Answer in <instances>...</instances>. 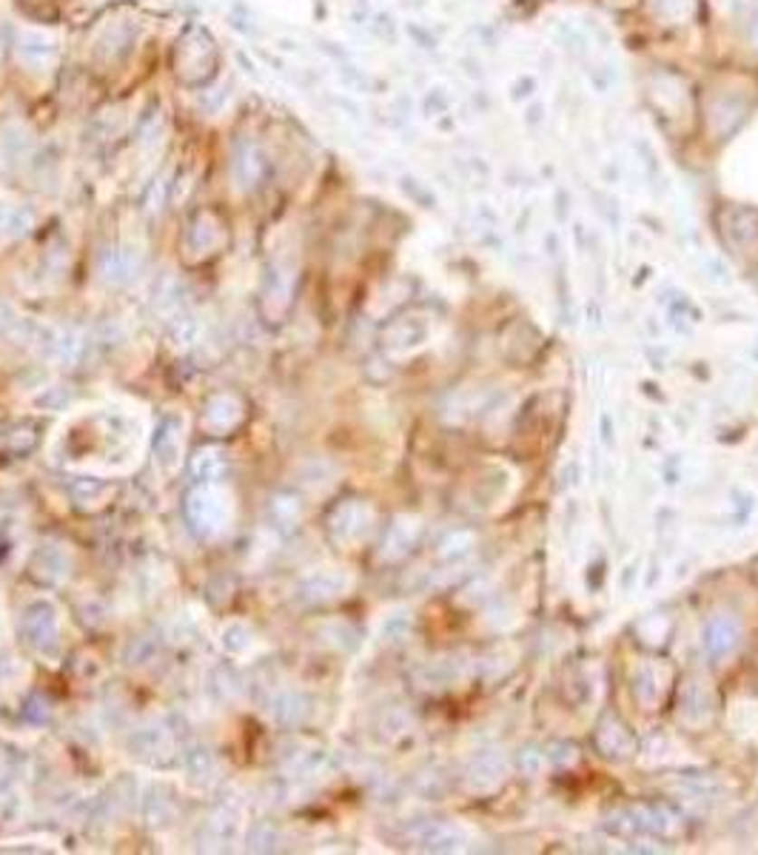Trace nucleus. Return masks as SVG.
<instances>
[{
	"mask_svg": "<svg viewBox=\"0 0 758 855\" xmlns=\"http://www.w3.org/2000/svg\"><path fill=\"white\" fill-rule=\"evenodd\" d=\"M231 160H235V163H231V171H235V183H237L243 191L257 188V186L265 180V174H268V158H265V151L260 149V143L248 140V138L237 140L235 158H231Z\"/></svg>",
	"mask_w": 758,
	"mask_h": 855,
	"instance_id": "1",
	"label": "nucleus"
},
{
	"mask_svg": "<svg viewBox=\"0 0 758 855\" xmlns=\"http://www.w3.org/2000/svg\"><path fill=\"white\" fill-rule=\"evenodd\" d=\"M178 46L191 52V61H178V74L183 77L186 83H191V72H200V81L206 74L214 72V63H217V49H214V41L203 29H188Z\"/></svg>",
	"mask_w": 758,
	"mask_h": 855,
	"instance_id": "2",
	"label": "nucleus"
},
{
	"mask_svg": "<svg viewBox=\"0 0 758 855\" xmlns=\"http://www.w3.org/2000/svg\"><path fill=\"white\" fill-rule=\"evenodd\" d=\"M223 237H225V231H223V223L217 220V214L203 211L188 226L186 245H188V251H197V255H211V251L223 243Z\"/></svg>",
	"mask_w": 758,
	"mask_h": 855,
	"instance_id": "3",
	"label": "nucleus"
},
{
	"mask_svg": "<svg viewBox=\"0 0 758 855\" xmlns=\"http://www.w3.org/2000/svg\"><path fill=\"white\" fill-rule=\"evenodd\" d=\"M54 54H57L54 41H49V37H43V34L24 32L21 37H17V57H21V61L26 66H32V69L49 66L54 61Z\"/></svg>",
	"mask_w": 758,
	"mask_h": 855,
	"instance_id": "4",
	"label": "nucleus"
},
{
	"mask_svg": "<svg viewBox=\"0 0 758 855\" xmlns=\"http://www.w3.org/2000/svg\"><path fill=\"white\" fill-rule=\"evenodd\" d=\"M735 641H738V639H735V630H733L730 621H724V619L713 621L710 630H707V650H710L713 656H722V653L733 650Z\"/></svg>",
	"mask_w": 758,
	"mask_h": 855,
	"instance_id": "5",
	"label": "nucleus"
},
{
	"mask_svg": "<svg viewBox=\"0 0 758 855\" xmlns=\"http://www.w3.org/2000/svg\"><path fill=\"white\" fill-rule=\"evenodd\" d=\"M6 226H9V211L0 206V228H6Z\"/></svg>",
	"mask_w": 758,
	"mask_h": 855,
	"instance_id": "6",
	"label": "nucleus"
}]
</instances>
